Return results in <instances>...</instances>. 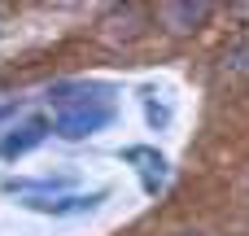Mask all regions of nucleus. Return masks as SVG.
Here are the masks:
<instances>
[{
  "instance_id": "nucleus-1",
  "label": "nucleus",
  "mask_w": 249,
  "mask_h": 236,
  "mask_svg": "<svg viewBox=\"0 0 249 236\" xmlns=\"http://www.w3.org/2000/svg\"><path fill=\"white\" fill-rule=\"evenodd\" d=\"M109 123H114V101H109V92H105V96H92V101L70 105V109H57L53 131H57L61 140H88V136L105 131Z\"/></svg>"
},
{
  "instance_id": "nucleus-2",
  "label": "nucleus",
  "mask_w": 249,
  "mask_h": 236,
  "mask_svg": "<svg viewBox=\"0 0 249 236\" xmlns=\"http://www.w3.org/2000/svg\"><path fill=\"white\" fill-rule=\"evenodd\" d=\"M109 193L96 188V193H57V197H26L22 206L35 210V215H53V219H74V215H92Z\"/></svg>"
},
{
  "instance_id": "nucleus-3",
  "label": "nucleus",
  "mask_w": 249,
  "mask_h": 236,
  "mask_svg": "<svg viewBox=\"0 0 249 236\" xmlns=\"http://www.w3.org/2000/svg\"><path fill=\"white\" fill-rule=\"evenodd\" d=\"M118 158L136 166V175H140V188H144L149 197H158V193L166 188V180H171V162H166L158 149H149V145H127Z\"/></svg>"
},
{
  "instance_id": "nucleus-4",
  "label": "nucleus",
  "mask_w": 249,
  "mask_h": 236,
  "mask_svg": "<svg viewBox=\"0 0 249 236\" xmlns=\"http://www.w3.org/2000/svg\"><path fill=\"white\" fill-rule=\"evenodd\" d=\"M48 131H53V118H44V114H31V118H22L4 140H0V158H22V153H31L35 145H44L48 140Z\"/></svg>"
},
{
  "instance_id": "nucleus-5",
  "label": "nucleus",
  "mask_w": 249,
  "mask_h": 236,
  "mask_svg": "<svg viewBox=\"0 0 249 236\" xmlns=\"http://www.w3.org/2000/svg\"><path fill=\"white\" fill-rule=\"evenodd\" d=\"M158 13H162V22H166L171 31L188 35V31H197V26L214 13V4H179V0H171V4H162Z\"/></svg>"
},
{
  "instance_id": "nucleus-6",
  "label": "nucleus",
  "mask_w": 249,
  "mask_h": 236,
  "mask_svg": "<svg viewBox=\"0 0 249 236\" xmlns=\"http://www.w3.org/2000/svg\"><path fill=\"white\" fill-rule=\"evenodd\" d=\"M109 88H101V83H57V88H48V101L57 105V109H70V105H79V101H92V96H105Z\"/></svg>"
},
{
  "instance_id": "nucleus-7",
  "label": "nucleus",
  "mask_w": 249,
  "mask_h": 236,
  "mask_svg": "<svg viewBox=\"0 0 249 236\" xmlns=\"http://www.w3.org/2000/svg\"><path fill=\"white\" fill-rule=\"evenodd\" d=\"M66 188V180H57V175H44V180H4V193H18V197H39V193H61Z\"/></svg>"
},
{
  "instance_id": "nucleus-8",
  "label": "nucleus",
  "mask_w": 249,
  "mask_h": 236,
  "mask_svg": "<svg viewBox=\"0 0 249 236\" xmlns=\"http://www.w3.org/2000/svg\"><path fill=\"white\" fill-rule=\"evenodd\" d=\"M223 70L228 74H249V39H236L223 48Z\"/></svg>"
},
{
  "instance_id": "nucleus-9",
  "label": "nucleus",
  "mask_w": 249,
  "mask_h": 236,
  "mask_svg": "<svg viewBox=\"0 0 249 236\" xmlns=\"http://www.w3.org/2000/svg\"><path fill=\"white\" fill-rule=\"evenodd\" d=\"M179 236H201V232H179Z\"/></svg>"
}]
</instances>
